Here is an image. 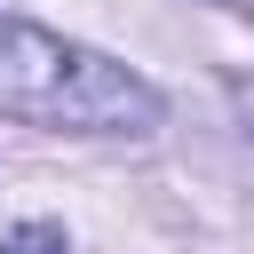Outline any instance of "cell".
<instances>
[{
  "instance_id": "obj_1",
  "label": "cell",
  "mask_w": 254,
  "mask_h": 254,
  "mask_svg": "<svg viewBox=\"0 0 254 254\" xmlns=\"http://www.w3.org/2000/svg\"><path fill=\"white\" fill-rule=\"evenodd\" d=\"M0 111L32 127H71V135H151L159 127L151 79L24 16H0Z\"/></svg>"
},
{
  "instance_id": "obj_2",
  "label": "cell",
  "mask_w": 254,
  "mask_h": 254,
  "mask_svg": "<svg viewBox=\"0 0 254 254\" xmlns=\"http://www.w3.org/2000/svg\"><path fill=\"white\" fill-rule=\"evenodd\" d=\"M0 254H71V238H64V222H16V230H0Z\"/></svg>"
}]
</instances>
